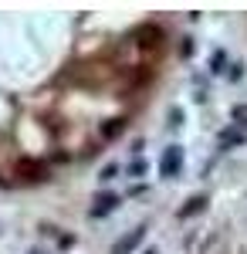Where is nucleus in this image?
<instances>
[{
    "mask_svg": "<svg viewBox=\"0 0 247 254\" xmlns=\"http://www.w3.org/2000/svg\"><path fill=\"white\" fill-rule=\"evenodd\" d=\"M142 241H146V227H135V231H129L125 237H119V241H115V244H112V254H132Z\"/></svg>",
    "mask_w": 247,
    "mask_h": 254,
    "instance_id": "obj_2",
    "label": "nucleus"
},
{
    "mask_svg": "<svg viewBox=\"0 0 247 254\" xmlns=\"http://www.w3.org/2000/svg\"><path fill=\"white\" fill-rule=\"evenodd\" d=\"M227 51L224 48H217L213 55H210V75H227Z\"/></svg>",
    "mask_w": 247,
    "mask_h": 254,
    "instance_id": "obj_4",
    "label": "nucleus"
},
{
    "mask_svg": "<svg viewBox=\"0 0 247 254\" xmlns=\"http://www.w3.org/2000/svg\"><path fill=\"white\" fill-rule=\"evenodd\" d=\"M142 254H156V248H149V251H142Z\"/></svg>",
    "mask_w": 247,
    "mask_h": 254,
    "instance_id": "obj_13",
    "label": "nucleus"
},
{
    "mask_svg": "<svg viewBox=\"0 0 247 254\" xmlns=\"http://www.w3.org/2000/svg\"><path fill=\"white\" fill-rule=\"evenodd\" d=\"M241 68H244V64H230L227 78H230V81H241V75H244V71H241Z\"/></svg>",
    "mask_w": 247,
    "mask_h": 254,
    "instance_id": "obj_10",
    "label": "nucleus"
},
{
    "mask_svg": "<svg viewBox=\"0 0 247 254\" xmlns=\"http://www.w3.org/2000/svg\"><path fill=\"white\" fill-rule=\"evenodd\" d=\"M207 207V193H200V196H190L183 207H180V217H193V214H200Z\"/></svg>",
    "mask_w": 247,
    "mask_h": 254,
    "instance_id": "obj_5",
    "label": "nucleus"
},
{
    "mask_svg": "<svg viewBox=\"0 0 247 254\" xmlns=\"http://www.w3.org/2000/svg\"><path fill=\"white\" fill-rule=\"evenodd\" d=\"M170 126H183V112H180V109H173V112H170Z\"/></svg>",
    "mask_w": 247,
    "mask_h": 254,
    "instance_id": "obj_12",
    "label": "nucleus"
},
{
    "mask_svg": "<svg viewBox=\"0 0 247 254\" xmlns=\"http://www.w3.org/2000/svg\"><path fill=\"white\" fill-rule=\"evenodd\" d=\"M220 146H224V149H230V146H237V142H244V132H237V129H224V132H220Z\"/></svg>",
    "mask_w": 247,
    "mask_h": 254,
    "instance_id": "obj_7",
    "label": "nucleus"
},
{
    "mask_svg": "<svg viewBox=\"0 0 247 254\" xmlns=\"http://www.w3.org/2000/svg\"><path fill=\"white\" fill-rule=\"evenodd\" d=\"M115 207H119V196H115V193H98L95 196V207H92L88 214L95 217V220H102V217L115 214Z\"/></svg>",
    "mask_w": 247,
    "mask_h": 254,
    "instance_id": "obj_3",
    "label": "nucleus"
},
{
    "mask_svg": "<svg viewBox=\"0 0 247 254\" xmlns=\"http://www.w3.org/2000/svg\"><path fill=\"white\" fill-rule=\"evenodd\" d=\"M115 176H119V163H105V166H102V173H98V180H102V183H109V180H115Z\"/></svg>",
    "mask_w": 247,
    "mask_h": 254,
    "instance_id": "obj_9",
    "label": "nucleus"
},
{
    "mask_svg": "<svg viewBox=\"0 0 247 254\" xmlns=\"http://www.w3.org/2000/svg\"><path fill=\"white\" fill-rule=\"evenodd\" d=\"M146 173H149V163H146V156H135L132 166H129V176H132V180H142Z\"/></svg>",
    "mask_w": 247,
    "mask_h": 254,
    "instance_id": "obj_8",
    "label": "nucleus"
},
{
    "mask_svg": "<svg viewBox=\"0 0 247 254\" xmlns=\"http://www.w3.org/2000/svg\"><path fill=\"white\" fill-rule=\"evenodd\" d=\"M183 170V146H166L159 156V176L163 180H176V173Z\"/></svg>",
    "mask_w": 247,
    "mask_h": 254,
    "instance_id": "obj_1",
    "label": "nucleus"
},
{
    "mask_svg": "<svg viewBox=\"0 0 247 254\" xmlns=\"http://www.w3.org/2000/svg\"><path fill=\"white\" fill-rule=\"evenodd\" d=\"M122 129H125V119H112V122H105V126H102V139H109V142H112Z\"/></svg>",
    "mask_w": 247,
    "mask_h": 254,
    "instance_id": "obj_6",
    "label": "nucleus"
},
{
    "mask_svg": "<svg viewBox=\"0 0 247 254\" xmlns=\"http://www.w3.org/2000/svg\"><path fill=\"white\" fill-rule=\"evenodd\" d=\"M180 51H183V58H190L193 51H196V44H193V38H186V41H183V48H180Z\"/></svg>",
    "mask_w": 247,
    "mask_h": 254,
    "instance_id": "obj_11",
    "label": "nucleus"
}]
</instances>
